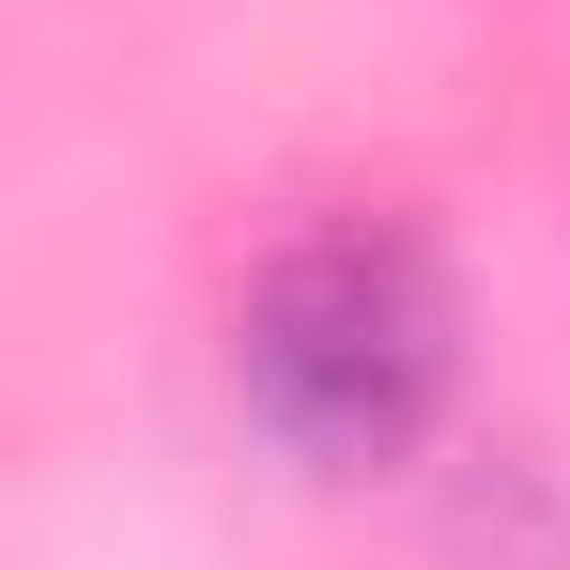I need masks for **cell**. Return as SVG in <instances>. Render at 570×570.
Here are the masks:
<instances>
[{
  "label": "cell",
  "instance_id": "6da1fadb",
  "mask_svg": "<svg viewBox=\"0 0 570 570\" xmlns=\"http://www.w3.org/2000/svg\"><path fill=\"white\" fill-rule=\"evenodd\" d=\"M232 401L293 478H385L463 401V293L401 216H308L232 293Z\"/></svg>",
  "mask_w": 570,
  "mask_h": 570
}]
</instances>
